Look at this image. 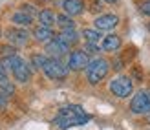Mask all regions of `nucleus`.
Masks as SVG:
<instances>
[{"instance_id":"1","label":"nucleus","mask_w":150,"mask_h":130,"mask_svg":"<svg viewBox=\"0 0 150 130\" xmlns=\"http://www.w3.org/2000/svg\"><path fill=\"white\" fill-rule=\"evenodd\" d=\"M2 66L6 68V72H11L15 81L18 82H28L31 79V70H29V66L26 64L24 59H20L18 55H13V57H4L2 60Z\"/></svg>"},{"instance_id":"2","label":"nucleus","mask_w":150,"mask_h":130,"mask_svg":"<svg viewBox=\"0 0 150 130\" xmlns=\"http://www.w3.org/2000/svg\"><path fill=\"white\" fill-rule=\"evenodd\" d=\"M110 72V63L106 59H93L86 66V77L90 85H99V82L108 75Z\"/></svg>"},{"instance_id":"3","label":"nucleus","mask_w":150,"mask_h":130,"mask_svg":"<svg viewBox=\"0 0 150 130\" xmlns=\"http://www.w3.org/2000/svg\"><path fill=\"white\" fill-rule=\"evenodd\" d=\"M42 72L46 73V77L51 79V81H62V79L68 77V66L62 64L59 59H50L48 57Z\"/></svg>"},{"instance_id":"4","label":"nucleus","mask_w":150,"mask_h":130,"mask_svg":"<svg viewBox=\"0 0 150 130\" xmlns=\"http://www.w3.org/2000/svg\"><path fill=\"white\" fill-rule=\"evenodd\" d=\"M110 92L114 94L115 97L119 99H125L128 97L132 92H134V82H132V77L128 75H121V77H117L110 82Z\"/></svg>"},{"instance_id":"5","label":"nucleus","mask_w":150,"mask_h":130,"mask_svg":"<svg viewBox=\"0 0 150 130\" xmlns=\"http://www.w3.org/2000/svg\"><path fill=\"white\" fill-rule=\"evenodd\" d=\"M130 110L134 114H150V92H137L130 101Z\"/></svg>"},{"instance_id":"6","label":"nucleus","mask_w":150,"mask_h":130,"mask_svg":"<svg viewBox=\"0 0 150 130\" xmlns=\"http://www.w3.org/2000/svg\"><path fill=\"white\" fill-rule=\"evenodd\" d=\"M4 37L7 39L11 46H26L29 42V33L26 31L24 28H7L4 31Z\"/></svg>"},{"instance_id":"7","label":"nucleus","mask_w":150,"mask_h":130,"mask_svg":"<svg viewBox=\"0 0 150 130\" xmlns=\"http://www.w3.org/2000/svg\"><path fill=\"white\" fill-rule=\"evenodd\" d=\"M90 121V116H86V114H82V116H59L55 117L53 123L61 128V130H66L70 126H81V125H86Z\"/></svg>"},{"instance_id":"8","label":"nucleus","mask_w":150,"mask_h":130,"mask_svg":"<svg viewBox=\"0 0 150 130\" xmlns=\"http://www.w3.org/2000/svg\"><path fill=\"white\" fill-rule=\"evenodd\" d=\"M70 51V46H66L61 39H51L50 42H46V55L50 59H59L61 60V57H64L66 53Z\"/></svg>"},{"instance_id":"9","label":"nucleus","mask_w":150,"mask_h":130,"mask_svg":"<svg viewBox=\"0 0 150 130\" xmlns=\"http://www.w3.org/2000/svg\"><path fill=\"white\" fill-rule=\"evenodd\" d=\"M90 63V59L88 55L82 50H77V51H71V55H70V60H68V66L71 72H79V70H84V68L88 66Z\"/></svg>"},{"instance_id":"10","label":"nucleus","mask_w":150,"mask_h":130,"mask_svg":"<svg viewBox=\"0 0 150 130\" xmlns=\"http://www.w3.org/2000/svg\"><path fill=\"white\" fill-rule=\"evenodd\" d=\"M117 24H119V17L117 15H112V13L101 15V17H97L93 20V26H95L97 31H110V29H114Z\"/></svg>"},{"instance_id":"11","label":"nucleus","mask_w":150,"mask_h":130,"mask_svg":"<svg viewBox=\"0 0 150 130\" xmlns=\"http://www.w3.org/2000/svg\"><path fill=\"white\" fill-rule=\"evenodd\" d=\"M62 9L68 17H75V15H81L84 11V2L82 0H64Z\"/></svg>"},{"instance_id":"12","label":"nucleus","mask_w":150,"mask_h":130,"mask_svg":"<svg viewBox=\"0 0 150 130\" xmlns=\"http://www.w3.org/2000/svg\"><path fill=\"white\" fill-rule=\"evenodd\" d=\"M121 48V37L112 33V35H106L101 42V50L103 51H117Z\"/></svg>"},{"instance_id":"13","label":"nucleus","mask_w":150,"mask_h":130,"mask_svg":"<svg viewBox=\"0 0 150 130\" xmlns=\"http://www.w3.org/2000/svg\"><path fill=\"white\" fill-rule=\"evenodd\" d=\"M57 39H61L66 46H75L81 40V37H79L77 31H75V28H70V29H62V31L57 35Z\"/></svg>"},{"instance_id":"14","label":"nucleus","mask_w":150,"mask_h":130,"mask_svg":"<svg viewBox=\"0 0 150 130\" xmlns=\"http://www.w3.org/2000/svg\"><path fill=\"white\" fill-rule=\"evenodd\" d=\"M11 22L17 28H29L31 26V22H33V17H29L28 13H24V11H15L13 15H11Z\"/></svg>"},{"instance_id":"15","label":"nucleus","mask_w":150,"mask_h":130,"mask_svg":"<svg viewBox=\"0 0 150 130\" xmlns=\"http://www.w3.org/2000/svg\"><path fill=\"white\" fill-rule=\"evenodd\" d=\"M39 22H40V26H44V28H53L55 24H57V15L51 11V9H42V11H39Z\"/></svg>"},{"instance_id":"16","label":"nucleus","mask_w":150,"mask_h":130,"mask_svg":"<svg viewBox=\"0 0 150 130\" xmlns=\"http://www.w3.org/2000/svg\"><path fill=\"white\" fill-rule=\"evenodd\" d=\"M33 37H35V40H37V42L46 44V42H50L51 39H55V33L51 31L50 28L39 26V28H35V29H33Z\"/></svg>"},{"instance_id":"17","label":"nucleus","mask_w":150,"mask_h":130,"mask_svg":"<svg viewBox=\"0 0 150 130\" xmlns=\"http://www.w3.org/2000/svg\"><path fill=\"white\" fill-rule=\"evenodd\" d=\"M61 116H82L84 110H82L81 104H68V106H62L61 110H59Z\"/></svg>"},{"instance_id":"18","label":"nucleus","mask_w":150,"mask_h":130,"mask_svg":"<svg viewBox=\"0 0 150 130\" xmlns=\"http://www.w3.org/2000/svg\"><path fill=\"white\" fill-rule=\"evenodd\" d=\"M81 35L84 37V40H86V42H95V44L99 42V39L103 37L101 31H97V29H88V28H86V29H82V33H81Z\"/></svg>"},{"instance_id":"19","label":"nucleus","mask_w":150,"mask_h":130,"mask_svg":"<svg viewBox=\"0 0 150 130\" xmlns=\"http://www.w3.org/2000/svg\"><path fill=\"white\" fill-rule=\"evenodd\" d=\"M57 24L61 26L62 29H70V28H75V22L71 20V17H68L66 13H61L57 15Z\"/></svg>"},{"instance_id":"20","label":"nucleus","mask_w":150,"mask_h":130,"mask_svg":"<svg viewBox=\"0 0 150 130\" xmlns=\"http://www.w3.org/2000/svg\"><path fill=\"white\" fill-rule=\"evenodd\" d=\"M13 92H15V86L11 85V81L9 79H0V94H2V95H13Z\"/></svg>"},{"instance_id":"21","label":"nucleus","mask_w":150,"mask_h":130,"mask_svg":"<svg viewBox=\"0 0 150 130\" xmlns=\"http://www.w3.org/2000/svg\"><path fill=\"white\" fill-rule=\"evenodd\" d=\"M48 60V55H40V53H35V55H31V64L35 68H39V70H42L44 64H46Z\"/></svg>"},{"instance_id":"22","label":"nucleus","mask_w":150,"mask_h":130,"mask_svg":"<svg viewBox=\"0 0 150 130\" xmlns=\"http://www.w3.org/2000/svg\"><path fill=\"white\" fill-rule=\"evenodd\" d=\"M86 53V55L90 57V55H97V53L101 51V48H99V44H95V42H86L84 44V50H82Z\"/></svg>"},{"instance_id":"23","label":"nucleus","mask_w":150,"mask_h":130,"mask_svg":"<svg viewBox=\"0 0 150 130\" xmlns=\"http://www.w3.org/2000/svg\"><path fill=\"white\" fill-rule=\"evenodd\" d=\"M0 51H2L4 57H13V55H17L15 46H2V48H0Z\"/></svg>"},{"instance_id":"24","label":"nucleus","mask_w":150,"mask_h":130,"mask_svg":"<svg viewBox=\"0 0 150 130\" xmlns=\"http://www.w3.org/2000/svg\"><path fill=\"white\" fill-rule=\"evenodd\" d=\"M139 11L143 15H146V17H150V0H143L139 4Z\"/></svg>"},{"instance_id":"25","label":"nucleus","mask_w":150,"mask_h":130,"mask_svg":"<svg viewBox=\"0 0 150 130\" xmlns=\"http://www.w3.org/2000/svg\"><path fill=\"white\" fill-rule=\"evenodd\" d=\"M22 11H24V13H28L29 17H37V15H39L35 7H33V6H29V4H24V6H22Z\"/></svg>"},{"instance_id":"26","label":"nucleus","mask_w":150,"mask_h":130,"mask_svg":"<svg viewBox=\"0 0 150 130\" xmlns=\"http://www.w3.org/2000/svg\"><path fill=\"white\" fill-rule=\"evenodd\" d=\"M7 77V72H6V68L2 66V63H0V79H6Z\"/></svg>"},{"instance_id":"27","label":"nucleus","mask_w":150,"mask_h":130,"mask_svg":"<svg viewBox=\"0 0 150 130\" xmlns=\"http://www.w3.org/2000/svg\"><path fill=\"white\" fill-rule=\"evenodd\" d=\"M103 2H108V4H114V2H117V0H103Z\"/></svg>"},{"instance_id":"28","label":"nucleus","mask_w":150,"mask_h":130,"mask_svg":"<svg viewBox=\"0 0 150 130\" xmlns=\"http://www.w3.org/2000/svg\"><path fill=\"white\" fill-rule=\"evenodd\" d=\"M0 37H2V31H0Z\"/></svg>"},{"instance_id":"29","label":"nucleus","mask_w":150,"mask_h":130,"mask_svg":"<svg viewBox=\"0 0 150 130\" xmlns=\"http://www.w3.org/2000/svg\"><path fill=\"white\" fill-rule=\"evenodd\" d=\"M148 29H150V24H148Z\"/></svg>"}]
</instances>
